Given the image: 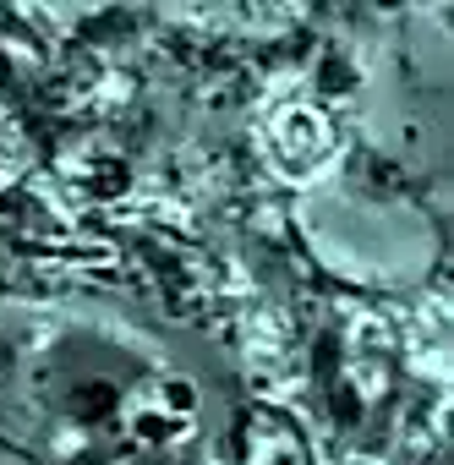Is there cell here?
<instances>
[{"instance_id": "cell-1", "label": "cell", "mask_w": 454, "mask_h": 465, "mask_svg": "<svg viewBox=\"0 0 454 465\" xmlns=\"http://www.w3.org/2000/svg\"><path fill=\"white\" fill-rule=\"evenodd\" d=\"M236 465H312V443L285 411L252 405L236 427Z\"/></svg>"}, {"instance_id": "cell-2", "label": "cell", "mask_w": 454, "mask_h": 465, "mask_svg": "<svg viewBox=\"0 0 454 465\" xmlns=\"http://www.w3.org/2000/svg\"><path fill=\"white\" fill-rule=\"evenodd\" d=\"M274 148L285 153V164L307 170V164H318V159L334 148V126H329V115H318V110H307V104H291V110H280V121H274Z\"/></svg>"}]
</instances>
